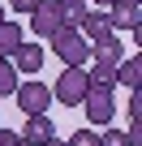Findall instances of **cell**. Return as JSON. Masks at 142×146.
I'll return each mask as SVG.
<instances>
[{
	"mask_svg": "<svg viewBox=\"0 0 142 146\" xmlns=\"http://www.w3.org/2000/svg\"><path fill=\"white\" fill-rule=\"evenodd\" d=\"M65 146H99V133H95V129H91V125H86V129H78V133H73V137H69V142H65Z\"/></svg>",
	"mask_w": 142,
	"mask_h": 146,
	"instance_id": "16",
	"label": "cell"
},
{
	"mask_svg": "<svg viewBox=\"0 0 142 146\" xmlns=\"http://www.w3.org/2000/svg\"><path fill=\"white\" fill-rule=\"evenodd\" d=\"M26 43V30H22V22H0V56H13L17 47Z\"/></svg>",
	"mask_w": 142,
	"mask_h": 146,
	"instance_id": "12",
	"label": "cell"
},
{
	"mask_svg": "<svg viewBox=\"0 0 142 146\" xmlns=\"http://www.w3.org/2000/svg\"><path fill=\"white\" fill-rule=\"evenodd\" d=\"M86 90H91V82H86V69H82V64H65V69H60V78H56V86H52V103L82 108Z\"/></svg>",
	"mask_w": 142,
	"mask_h": 146,
	"instance_id": "1",
	"label": "cell"
},
{
	"mask_svg": "<svg viewBox=\"0 0 142 146\" xmlns=\"http://www.w3.org/2000/svg\"><path fill=\"white\" fill-rule=\"evenodd\" d=\"M47 43H52V52H56L60 64H86V60H91V43H86L82 30H73V26H60Z\"/></svg>",
	"mask_w": 142,
	"mask_h": 146,
	"instance_id": "2",
	"label": "cell"
},
{
	"mask_svg": "<svg viewBox=\"0 0 142 146\" xmlns=\"http://www.w3.org/2000/svg\"><path fill=\"white\" fill-rule=\"evenodd\" d=\"M82 108H86L91 129H103V125H112V116H116V99H112V90H99V86H91V90H86Z\"/></svg>",
	"mask_w": 142,
	"mask_h": 146,
	"instance_id": "5",
	"label": "cell"
},
{
	"mask_svg": "<svg viewBox=\"0 0 142 146\" xmlns=\"http://www.w3.org/2000/svg\"><path fill=\"white\" fill-rule=\"evenodd\" d=\"M116 86H125V90H133V86H142V56H121L116 60Z\"/></svg>",
	"mask_w": 142,
	"mask_h": 146,
	"instance_id": "10",
	"label": "cell"
},
{
	"mask_svg": "<svg viewBox=\"0 0 142 146\" xmlns=\"http://www.w3.org/2000/svg\"><path fill=\"white\" fill-rule=\"evenodd\" d=\"M0 22H5V9H0Z\"/></svg>",
	"mask_w": 142,
	"mask_h": 146,
	"instance_id": "22",
	"label": "cell"
},
{
	"mask_svg": "<svg viewBox=\"0 0 142 146\" xmlns=\"http://www.w3.org/2000/svg\"><path fill=\"white\" fill-rule=\"evenodd\" d=\"M43 146H65V142H60V137H47V142H43Z\"/></svg>",
	"mask_w": 142,
	"mask_h": 146,
	"instance_id": "20",
	"label": "cell"
},
{
	"mask_svg": "<svg viewBox=\"0 0 142 146\" xmlns=\"http://www.w3.org/2000/svg\"><path fill=\"white\" fill-rule=\"evenodd\" d=\"M60 26H65V9H60V0H39V5L30 9V30H35L39 39H52Z\"/></svg>",
	"mask_w": 142,
	"mask_h": 146,
	"instance_id": "4",
	"label": "cell"
},
{
	"mask_svg": "<svg viewBox=\"0 0 142 146\" xmlns=\"http://www.w3.org/2000/svg\"><path fill=\"white\" fill-rule=\"evenodd\" d=\"M125 112H129V120H138V112H142V86H133V90H129V99H125Z\"/></svg>",
	"mask_w": 142,
	"mask_h": 146,
	"instance_id": "17",
	"label": "cell"
},
{
	"mask_svg": "<svg viewBox=\"0 0 142 146\" xmlns=\"http://www.w3.org/2000/svg\"><path fill=\"white\" fill-rule=\"evenodd\" d=\"M47 137H56V125L47 120V112L26 116V125H22V142H26V146H43Z\"/></svg>",
	"mask_w": 142,
	"mask_h": 146,
	"instance_id": "7",
	"label": "cell"
},
{
	"mask_svg": "<svg viewBox=\"0 0 142 146\" xmlns=\"http://www.w3.org/2000/svg\"><path fill=\"white\" fill-rule=\"evenodd\" d=\"M13 103L22 108V116H39V112L52 108V86H43V82H17L13 86Z\"/></svg>",
	"mask_w": 142,
	"mask_h": 146,
	"instance_id": "3",
	"label": "cell"
},
{
	"mask_svg": "<svg viewBox=\"0 0 142 146\" xmlns=\"http://www.w3.org/2000/svg\"><path fill=\"white\" fill-rule=\"evenodd\" d=\"M133 5H142V0H133Z\"/></svg>",
	"mask_w": 142,
	"mask_h": 146,
	"instance_id": "23",
	"label": "cell"
},
{
	"mask_svg": "<svg viewBox=\"0 0 142 146\" xmlns=\"http://www.w3.org/2000/svg\"><path fill=\"white\" fill-rule=\"evenodd\" d=\"M78 30H86V35H82L86 43H99V39H108V35H116V30H112V22H108V13H86Z\"/></svg>",
	"mask_w": 142,
	"mask_h": 146,
	"instance_id": "11",
	"label": "cell"
},
{
	"mask_svg": "<svg viewBox=\"0 0 142 146\" xmlns=\"http://www.w3.org/2000/svg\"><path fill=\"white\" fill-rule=\"evenodd\" d=\"M108 129V125H103ZM142 142V125L138 120H129V129H108V133H99V146H138Z\"/></svg>",
	"mask_w": 142,
	"mask_h": 146,
	"instance_id": "9",
	"label": "cell"
},
{
	"mask_svg": "<svg viewBox=\"0 0 142 146\" xmlns=\"http://www.w3.org/2000/svg\"><path fill=\"white\" fill-rule=\"evenodd\" d=\"M108 22H112V30H129L133 39H142V5H133V0H112Z\"/></svg>",
	"mask_w": 142,
	"mask_h": 146,
	"instance_id": "6",
	"label": "cell"
},
{
	"mask_svg": "<svg viewBox=\"0 0 142 146\" xmlns=\"http://www.w3.org/2000/svg\"><path fill=\"white\" fill-rule=\"evenodd\" d=\"M86 82H91V86H99V90H116V64H108V60H91Z\"/></svg>",
	"mask_w": 142,
	"mask_h": 146,
	"instance_id": "13",
	"label": "cell"
},
{
	"mask_svg": "<svg viewBox=\"0 0 142 146\" xmlns=\"http://www.w3.org/2000/svg\"><path fill=\"white\" fill-rule=\"evenodd\" d=\"M43 56H47L43 43H30V39H26L9 60H13V69H22V73H39V69H43Z\"/></svg>",
	"mask_w": 142,
	"mask_h": 146,
	"instance_id": "8",
	"label": "cell"
},
{
	"mask_svg": "<svg viewBox=\"0 0 142 146\" xmlns=\"http://www.w3.org/2000/svg\"><path fill=\"white\" fill-rule=\"evenodd\" d=\"M35 5H39V0H9V9H13V13H22V17H30V9H35Z\"/></svg>",
	"mask_w": 142,
	"mask_h": 146,
	"instance_id": "19",
	"label": "cell"
},
{
	"mask_svg": "<svg viewBox=\"0 0 142 146\" xmlns=\"http://www.w3.org/2000/svg\"><path fill=\"white\" fill-rule=\"evenodd\" d=\"M91 5H99V9H108V5H112V0H91Z\"/></svg>",
	"mask_w": 142,
	"mask_h": 146,
	"instance_id": "21",
	"label": "cell"
},
{
	"mask_svg": "<svg viewBox=\"0 0 142 146\" xmlns=\"http://www.w3.org/2000/svg\"><path fill=\"white\" fill-rule=\"evenodd\" d=\"M0 146H26V142H22L17 129H5V125H0Z\"/></svg>",
	"mask_w": 142,
	"mask_h": 146,
	"instance_id": "18",
	"label": "cell"
},
{
	"mask_svg": "<svg viewBox=\"0 0 142 146\" xmlns=\"http://www.w3.org/2000/svg\"><path fill=\"white\" fill-rule=\"evenodd\" d=\"M13 86H17V69L9 56H0V95H13Z\"/></svg>",
	"mask_w": 142,
	"mask_h": 146,
	"instance_id": "15",
	"label": "cell"
},
{
	"mask_svg": "<svg viewBox=\"0 0 142 146\" xmlns=\"http://www.w3.org/2000/svg\"><path fill=\"white\" fill-rule=\"evenodd\" d=\"M121 56H125V47H121V39H116V35H108V39L91 43V60H108V64H116Z\"/></svg>",
	"mask_w": 142,
	"mask_h": 146,
	"instance_id": "14",
	"label": "cell"
}]
</instances>
